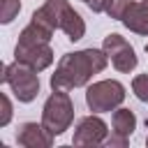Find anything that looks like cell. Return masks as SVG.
Returning a JSON list of instances; mask_svg holds the SVG:
<instances>
[{"instance_id":"obj_6","label":"cell","mask_w":148,"mask_h":148,"mask_svg":"<svg viewBox=\"0 0 148 148\" xmlns=\"http://www.w3.org/2000/svg\"><path fill=\"white\" fill-rule=\"evenodd\" d=\"M123 99H125V86L116 79L97 81V83L88 86V90H86V104L92 113L113 111L123 104Z\"/></svg>"},{"instance_id":"obj_17","label":"cell","mask_w":148,"mask_h":148,"mask_svg":"<svg viewBox=\"0 0 148 148\" xmlns=\"http://www.w3.org/2000/svg\"><path fill=\"white\" fill-rule=\"evenodd\" d=\"M146 146H148V136H146Z\"/></svg>"},{"instance_id":"obj_7","label":"cell","mask_w":148,"mask_h":148,"mask_svg":"<svg viewBox=\"0 0 148 148\" xmlns=\"http://www.w3.org/2000/svg\"><path fill=\"white\" fill-rule=\"evenodd\" d=\"M102 49H104V53L109 56L111 65H113L118 72H123V74H130V72L139 65V58H136V53H134L132 44H130L125 37H120L118 32L106 35V37H104Z\"/></svg>"},{"instance_id":"obj_8","label":"cell","mask_w":148,"mask_h":148,"mask_svg":"<svg viewBox=\"0 0 148 148\" xmlns=\"http://www.w3.org/2000/svg\"><path fill=\"white\" fill-rule=\"evenodd\" d=\"M109 130H106V123L99 118V116H86L79 120V125L74 127V139L72 143L74 146H97V143H104Z\"/></svg>"},{"instance_id":"obj_3","label":"cell","mask_w":148,"mask_h":148,"mask_svg":"<svg viewBox=\"0 0 148 148\" xmlns=\"http://www.w3.org/2000/svg\"><path fill=\"white\" fill-rule=\"evenodd\" d=\"M32 16L42 18L53 30H62L67 35V39H72V42H79L86 35V23H83L81 14L74 12V7L67 0H46L39 9H35Z\"/></svg>"},{"instance_id":"obj_5","label":"cell","mask_w":148,"mask_h":148,"mask_svg":"<svg viewBox=\"0 0 148 148\" xmlns=\"http://www.w3.org/2000/svg\"><path fill=\"white\" fill-rule=\"evenodd\" d=\"M2 83H7L18 102H32L39 92V74L37 69L14 60L2 67Z\"/></svg>"},{"instance_id":"obj_12","label":"cell","mask_w":148,"mask_h":148,"mask_svg":"<svg viewBox=\"0 0 148 148\" xmlns=\"http://www.w3.org/2000/svg\"><path fill=\"white\" fill-rule=\"evenodd\" d=\"M132 5H134V0H104V12H106L111 18L123 21Z\"/></svg>"},{"instance_id":"obj_9","label":"cell","mask_w":148,"mask_h":148,"mask_svg":"<svg viewBox=\"0 0 148 148\" xmlns=\"http://www.w3.org/2000/svg\"><path fill=\"white\" fill-rule=\"evenodd\" d=\"M53 136L46 132V127L39 123H23L16 132V143L23 148H49Z\"/></svg>"},{"instance_id":"obj_1","label":"cell","mask_w":148,"mask_h":148,"mask_svg":"<svg viewBox=\"0 0 148 148\" xmlns=\"http://www.w3.org/2000/svg\"><path fill=\"white\" fill-rule=\"evenodd\" d=\"M109 65V56L104 49H81L74 53H65L51 74V88L53 90H72L86 86L95 74L104 72Z\"/></svg>"},{"instance_id":"obj_13","label":"cell","mask_w":148,"mask_h":148,"mask_svg":"<svg viewBox=\"0 0 148 148\" xmlns=\"http://www.w3.org/2000/svg\"><path fill=\"white\" fill-rule=\"evenodd\" d=\"M21 12V0H2L0 2V21L7 25L12 23Z\"/></svg>"},{"instance_id":"obj_16","label":"cell","mask_w":148,"mask_h":148,"mask_svg":"<svg viewBox=\"0 0 148 148\" xmlns=\"http://www.w3.org/2000/svg\"><path fill=\"white\" fill-rule=\"evenodd\" d=\"M104 143H106V146H120V148H125V146H127V136L111 132V136H106V139H104Z\"/></svg>"},{"instance_id":"obj_2","label":"cell","mask_w":148,"mask_h":148,"mask_svg":"<svg viewBox=\"0 0 148 148\" xmlns=\"http://www.w3.org/2000/svg\"><path fill=\"white\" fill-rule=\"evenodd\" d=\"M53 28L49 23H44L42 18L32 16L30 23L21 30L16 49H14V60L42 72L53 62V49H51V37H53Z\"/></svg>"},{"instance_id":"obj_10","label":"cell","mask_w":148,"mask_h":148,"mask_svg":"<svg viewBox=\"0 0 148 148\" xmlns=\"http://www.w3.org/2000/svg\"><path fill=\"white\" fill-rule=\"evenodd\" d=\"M123 25L136 35H148V0H139L130 7L123 18Z\"/></svg>"},{"instance_id":"obj_11","label":"cell","mask_w":148,"mask_h":148,"mask_svg":"<svg viewBox=\"0 0 148 148\" xmlns=\"http://www.w3.org/2000/svg\"><path fill=\"white\" fill-rule=\"evenodd\" d=\"M111 125H113V130H111V132L123 134V136H127V139H130V136H132V132L136 130V116H134V111L118 106V109H113Z\"/></svg>"},{"instance_id":"obj_19","label":"cell","mask_w":148,"mask_h":148,"mask_svg":"<svg viewBox=\"0 0 148 148\" xmlns=\"http://www.w3.org/2000/svg\"><path fill=\"white\" fill-rule=\"evenodd\" d=\"M83 2H86V5H88V0H83Z\"/></svg>"},{"instance_id":"obj_18","label":"cell","mask_w":148,"mask_h":148,"mask_svg":"<svg viewBox=\"0 0 148 148\" xmlns=\"http://www.w3.org/2000/svg\"><path fill=\"white\" fill-rule=\"evenodd\" d=\"M146 53H148V44H146Z\"/></svg>"},{"instance_id":"obj_4","label":"cell","mask_w":148,"mask_h":148,"mask_svg":"<svg viewBox=\"0 0 148 148\" xmlns=\"http://www.w3.org/2000/svg\"><path fill=\"white\" fill-rule=\"evenodd\" d=\"M74 120V104L67 90H53L42 109V125L51 136H60Z\"/></svg>"},{"instance_id":"obj_15","label":"cell","mask_w":148,"mask_h":148,"mask_svg":"<svg viewBox=\"0 0 148 148\" xmlns=\"http://www.w3.org/2000/svg\"><path fill=\"white\" fill-rule=\"evenodd\" d=\"M0 106H2V116H0V127H5L9 120H12V102L7 97V92L0 95Z\"/></svg>"},{"instance_id":"obj_14","label":"cell","mask_w":148,"mask_h":148,"mask_svg":"<svg viewBox=\"0 0 148 148\" xmlns=\"http://www.w3.org/2000/svg\"><path fill=\"white\" fill-rule=\"evenodd\" d=\"M132 90L141 102H148V74H139L132 81Z\"/></svg>"}]
</instances>
